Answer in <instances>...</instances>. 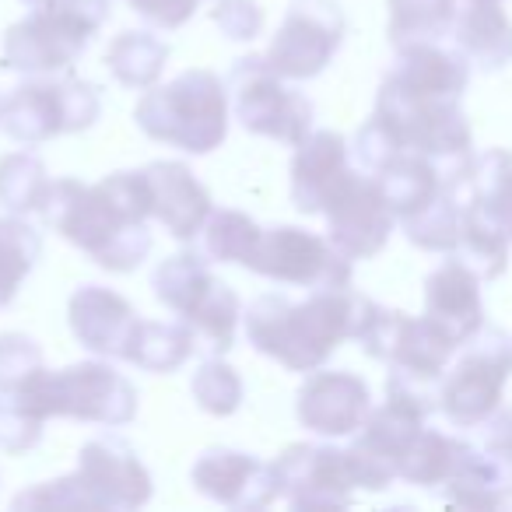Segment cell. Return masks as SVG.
Wrapping results in <instances>:
<instances>
[{
    "mask_svg": "<svg viewBox=\"0 0 512 512\" xmlns=\"http://www.w3.org/2000/svg\"><path fill=\"white\" fill-rule=\"evenodd\" d=\"M498 4H502V0H498Z\"/></svg>",
    "mask_w": 512,
    "mask_h": 512,
    "instance_id": "ee69618b",
    "label": "cell"
},
{
    "mask_svg": "<svg viewBox=\"0 0 512 512\" xmlns=\"http://www.w3.org/2000/svg\"><path fill=\"white\" fill-rule=\"evenodd\" d=\"M404 235L411 246L425 249V253H456V242H460V228H463V200L453 190H442L439 197L428 207H421L418 214L400 221Z\"/></svg>",
    "mask_w": 512,
    "mask_h": 512,
    "instance_id": "d6a6232c",
    "label": "cell"
},
{
    "mask_svg": "<svg viewBox=\"0 0 512 512\" xmlns=\"http://www.w3.org/2000/svg\"><path fill=\"white\" fill-rule=\"evenodd\" d=\"M264 228L256 225L246 211H235V207H214L207 225L200 228V253L211 260V264H246L249 253H253L256 239H260Z\"/></svg>",
    "mask_w": 512,
    "mask_h": 512,
    "instance_id": "836d02e7",
    "label": "cell"
},
{
    "mask_svg": "<svg viewBox=\"0 0 512 512\" xmlns=\"http://www.w3.org/2000/svg\"><path fill=\"white\" fill-rule=\"evenodd\" d=\"M211 4H214V0H211Z\"/></svg>",
    "mask_w": 512,
    "mask_h": 512,
    "instance_id": "f6af8a7d",
    "label": "cell"
},
{
    "mask_svg": "<svg viewBox=\"0 0 512 512\" xmlns=\"http://www.w3.org/2000/svg\"><path fill=\"white\" fill-rule=\"evenodd\" d=\"M200 4H204V0H127V8L134 11V15H141L148 25L165 29V32L183 29V25L197 15Z\"/></svg>",
    "mask_w": 512,
    "mask_h": 512,
    "instance_id": "ab89813d",
    "label": "cell"
},
{
    "mask_svg": "<svg viewBox=\"0 0 512 512\" xmlns=\"http://www.w3.org/2000/svg\"><path fill=\"white\" fill-rule=\"evenodd\" d=\"M22 4H29V8H36V4H46V0H22Z\"/></svg>",
    "mask_w": 512,
    "mask_h": 512,
    "instance_id": "7bdbcfd3",
    "label": "cell"
},
{
    "mask_svg": "<svg viewBox=\"0 0 512 512\" xmlns=\"http://www.w3.org/2000/svg\"><path fill=\"white\" fill-rule=\"evenodd\" d=\"M400 151H404V148H400V141L393 137V130L386 127L376 113H372L369 120L358 127L355 144H351V155H355L358 169L369 172V176H379V172H383L386 165L400 155Z\"/></svg>",
    "mask_w": 512,
    "mask_h": 512,
    "instance_id": "74e56055",
    "label": "cell"
},
{
    "mask_svg": "<svg viewBox=\"0 0 512 512\" xmlns=\"http://www.w3.org/2000/svg\"><path fill=\"white\" fill-rule=\"evenodd\" d=\"M11 404L43 425L50 418H71L85 425L123 428L137 418V386L116 372L109 358H95L57 372L43 369Z\"/></svg>",
    "mask_w": 512,
    "mask_h": 512,
    "instance_id": "5b68a950",
    "label": "cell"
},
{
    "mask_svg": "<svg viewBox=\"0 0 512 512\" xmlns=\"http://www.w3.org/2000/svg\"><path fill=\"white\" fill-rule=\"evenodd\" d=\"M512 376V337L484 327L460 348L439 383V411L456 428H481L502 407L505 383Z\"/></svg>",
    "mask_w": 512,
    "mask_h": 512,
    "instance_id": "8fae6325",
    "label": "cell"
},
{
    "mask_svg": "<svg viewBox=\"0 0 512 512\" xmlns=\"http://www.w3.org/2000/svg\"><path fill=\"white\" fill-rule=\"evenodd\" d=\"M102 116V95L85 78H32L0 99V130L18 144L81 134Z\"/></svg>",
    "mask_w": 512,
    "mask_h": 512,
    "instance_id": "ba28073f",
    "label": "cell"
},
{
    "mask_svg": "<svg viewBox=\"0 0 512 512\" xmlns=\"http://www.w3.org/2000/svg\"><path fill=\"white\" fill-rule=\"evenodd\" d=\"M190 393L197 400V407L211 418H228L242 407V397H246V386H242V376L221 358H204L197 372L190 379Z\"/></svg>",
    "mask_w": 512,
    "mask_h": 512,
    "instance_id": "d590c367",
    "label": "cell"
},
{
    "mask_svg": "<svg viewBox=\"0 0 512 512\" xmlns=\"http://www.w3.org/2000/svg\"><path fill=\"white\" fill-rule=\"evenodd\" d=\"M46 369L43 348L25 334H0V400H18L25 393V386Z\"/></svg>",
    "mask_w": 512,
    "mask_h": 512,
    "instance_id": "8d00e7d4",
    "label": "cell"
},
{
    "mask_svg": "<svg viewBox=\"0 0 512 512\" xmlns=\"http://www.w3.org/2000/svg\"><path fill=\"white\" fill-rule=\"evenodd\" d=\"M109 0H46L4 36L0 67L15 74L67 71L109 22Z\"/></svg>",
    "mask_w": 512,
    "mask_h": 512,
    "instance_id": "52a82bcc",
    "label": "cell"
},
{
    "mask_svg": "<svg viewBox=\"0 0 512 512\" xmlns=\"http://www.w3.org/2000/svg\"><path fill=\"white\" fill-rule=\"evenodd\" d=\"M376 302L355 288H316L302 302L267 292L242 313L246 341L288 372L323 369L344 341H358Z\"/></svg>",
    "mask_w": 512,
    "mask_h": 512,
    "instance_id": "7a4b0ae2",
    "label": "cell"
},
{
    "mask_svg": "<svg viewBox=\"0 0 512 512\" xmlns=\"http://www.w3.org/2000/svg\"><path fill=\"white\" fill-rule=\"evenodd\" d=\"M190 484L228 509H264L278 502V477L271 463L228 446L204 449L190 467Z\"/></svg>",
    "mask_w": 512,
    "mask_h": 512,
    "instance_id": "ac0fdd59",
    "label": "cell"
},
{
    "mask_svg": "<svg viewBox=\"0 0 512 512\" xmlns=\"http://www.w3.org/2000/svg\"><path fill=\"white\" fill-rule=\"evenodd\" d=\"M372 411L369 383L344 369H313L295 393V418L306 432L344 439L365 425Z\"/></svg>",
    "mask_w": 512,
    "mask_h": 512,
    "instance_id": "e0dca14e",
    "label": "cell"
},
{
    "mask_svg": "<svg viewBox=\"0 0 512 512\" xmlns=\"http://www.w3.org/2000/svg\"><path fill=\"white\" fill-rule=\"evenodd\" d=\"M386 81L400 85L404 92L421 95V99H463L470 85V60L460 50H449L439 43H411L397 46Z\"/></svg>",
    "mask_w": 512,
    "mask_h": 512,
    "instance_id": "603a6c76",
    "label": "cell"
},
{
    "mask_svg": "<svg viewBox=\"0 0 512 512\" xmlns=\"http://www.w3.org/2000/svg\"><path fill=\"white\" fill-rule=\"evenodd\" d=\"M376 116L393 130L404 151H421L442 172H456L474 158V134L456 99H421L383 78L376 95Z\"/></svg>",
    "mask_w": 512,
    "mask_h": 512,
    "instance_id": "30bf717a",
    "label": "cell"
},
{
    "mask_svg": "<svg viewBox=\"0 0 512 512\" xmlns=\"http://www.w3.org/2000/svg\"><path fill=\"white\" fill-rule=\"evenodd\" d=\"M509 249L512 239L495 214L484 211V207L463 204V228L453 253L456 260H463L481 281H495L509 267Z\"/></svg>",
    "mask_w": 512,
    "mask_h": 512,
    "instance_id": "83f0119b",
    "label": "cell"
},
{
    "mask_svg": "<svg viewBox=\"0 0 512 512\" xmlns=\"http://www.w3.org/2000/svg\"><path fill=\"white\" fill-rule=\"evenodd\" d=\"M50 183L43 158L32 151H11L0 158V204L8 207V214H39Z\"/></svg>",
    "mask_w": 512,
    "mask_h": 512,
    "instance_id": "e575fe53",
    "label": "cell"
},
{
    "mask_svg": "<svg viewBox=\"0 0 512 512\" xmlns=\"http://www.w3.org/2000/svg\"><path fill=\"white\" fill-rule=\"evenodd\" d=\"M376 179H379V186H383L397 221L418 214L421 207H428L446 190V172H442V165L432 162L428 155H421V151H400Z\"/></svg>",
    "mask_w": 512,
    "mask_h": 512,
    "instance_id": "484cf974",
    "label": "cell"
},
{
    "mask_svg": "<svg viewBox=\"0 0 512 512\" xmlns=\"http://www.w3.org/2000/svg\"><path fill=\"white\" fill-rule=\"evenodd\" d=\"M39 256H43V235L22 214L0 218V309L15 299L25 278L36 271Z\"/></svg>",
    "mask_w": 512,
    "mask_h": 512,
    "instance_id": "1f68e13d",
    "label": "cell"
},
{
    "mask_svg": "<svg viewBox=\"0 0 512 512\" xmlns=\"http://www.w3.org/2000/svg\"><path fill=\"white\" fill-rule=\"evenodd\" d=\"M207 264L211 260L204 253H193V249L172 253L155 267L151 288H155V299L190 327L197 355L221 358L235 348L242 302L235 288L214 278Z\"/></svg>",
    "mask_w": 512,
    "mask_h": 512,
    "instance_id": "8992f818",
    "label": "cell"
},
{
    "mask_svg": "<svg viewBox=\"0 0 512 512\" xmlns=\"http://www.w3.org/2000/svg\"><path fill=\"white\" fill-rule=\"evenodd\" d=\"M442 498L463 509H512V463L470 449L453 477L442 484Z\"/></svg>",
    "mask_w": 512,
    "mask_h": 512,
    "instance_id": "d4e9b609",
    "label": "cell"
},
{
    "mask_svg": "<svg viewBox=\"0 0 512 512\" xmlns=\"http://www.w3.org/2000/svg\"><path fill=\"white\" fill-rule=\"evenodd\" d=\"M151 498V474L120 435H95L81 446L74 474L36 484L15 498V509H141Z\"/></svg>",
    "mask_w": 512,
    "mask_h": 512,
    "instance_id": "3957f363",
    "label": "cell"
},
{
    "mask_svg": "<svg viewBox=\"0 0 512 512\" xmlns=\"http://www.w3.org/2000/svg\"><path fill=\"white\" fill-rule=\"evenodd\" d=\"M102 64L123 88L148 92L151 85H158L165 64H169V43L148 29H127L109 43Z\"/></svg>",
    "mask_w": 512,
    "mask_h": 512,
    "instance_id": "4316f807",
    "label": "cell"
},
{
    "mask_svg": "<svg viewBox=\"0 0 512 512\" xmlns=\"http://www.w3.org/2000/svg\"><path fill=\"white\" fill-rule=\"evenodd\" d=\"M425 316L439 323L456 344H467L484 330L481 278L463 260L449 256L425 278Z\"/></svg>",
    "mask_w": 512,
    "mask_h": 512,
    "instance_id": "44dd1931",
    "label": "cell"
},
{
    "mask_svg": "<svg viewBox=\"0 0 512 512\" xmlns=\"http://www.w3.org/2000/svg\"><path fill=\"white\" fill-rule=\"evenodd\" d=\"M228 102L246 134L271 137L281 144H302L313 134V102L281 78L264 53H249L232 64L228 74Z\"/></svg>",
    "mask_w": 512,
    "mask_h": 512,
    "instance_id": "9c48e42d",
    "label": "cell"
},
{
    "mask_svg": "<svg viewBox=\"0 0 512 512\" xmlns=\"http://www.w3.org/2000/svg\"><path fill=\"white\" fill-rule=\"evenodd\" d=\"M390 8V43L411 46V43H439L449 36L460 0H386Z\"/></svg>",
    "mask_w": 512,
    "mask_h": 512,
    "instance_id": "4dcf8cb0",
    "label": "cell"
},
{
    "mask_svg": "<svg viewBox=\"0 0 512 512\" xmlns=\"http://www.w3.org/2000/svg\"><path fill=\"white\" fill-rule=\"evenodd\" d=\"M228 85L214 71L193 67L169 81L151 85L134 106V123L144 137L169 144L186 155H211L228 137Z\"/></svg>",
    "mask_w": 512,
    "mask_h": 512,
    "instance_id": "277c9868",
    "label": "cell"
},
{
    "mask_svg": "<svg viewBox=\"0 0 512 512\" xmlns=\"http://www.w3.org/2000/svg\"><path fill=\"white\" fill-rule=\"evenodd\" d=\"M358 344L365 348V355L390 365L393 372L432 379V383H442L449 362L460 351V344L428 316H407L386 306H376Z\"/></svg>",
    "mask_w": 512,
    "mask_h": 512,
    "instance_id": "5bb4252c",
    "label": "cell"
},
{
    "mask_svg": "<svg viewBox=\"0 0 512 512\" xmlns=\"http://www.w3.org/2000/svg\"><path fill=\"white\" fill-rule=\"evenodd\" d=\"M197 351L193 334L183 320L162 323V320H141L130 344L127 365H137L144 372H155V376H169V372L183 369L190 362V355Z\"/></svg>",
    "mask_w": 512,
    "mask_h": 512,
    "instance_id": "f546056e",
    "label": "cell"
},
{
    "mask_svg": "<svg viewBox=\"0 0 512 512\" xmlns=\"http://www.w3.org/2000/svg\"><path fill=\"white\" fill-rule=\"evenodd\" d=\"M351 256H344L327 235L299 225H271L260 232L242 267L274 285L295 288H351Z\"/></svg>",
    "mask_w": 512,
    "mask_h": 512,
    "instance_id": "7c38bea8",
    "label": "cell"
},
{
    "mask_svg": "<svg viewBox=\"0 0 512 512\" xmlns=\"http://www.w3.org/2000/svg\"><path fill=\"white\" fill-rule=\"evenodd\" d=\"M67 323H71L74 341L95 358L127 362L130 344L141 327V313L113 288L81 285L67 302Z\"/></svg>",
    "mask_w": 512,
    "mask_h": 512,
    "instance_id": "d6986e66",
    "label": "cell"
},
{
    "mask_svg": "<svg viewBox=\"0 0 512 512\" xmlns=\"http://www.w3.org/2000/svg\"><path fill=\"white\" fill-rule=\"evenodd\" d=\"M151 186V218L179 242H193L214 211L207 186L193 176L183 162H151L144 165Z\"/></svg>",
    "mask_w": 512,
    "mask_h": 512,
    "instance_id": "ffe728a7",
    "label": "cell"
},
{
    "mask_svg": "<svg viewBox=\"0 0 512 512\" xmlns=\"http://www.w3.org/2000/svg\"><path fill=\"white\" fill-rule=\"evenodd\" d=\"M351 172V148L337 130H313L295 144L292 158V204L302 214H323L327 197Z\"/></svg>",
    "mask_w": 512,
    "mask_h": 512,
    "instance_id": "7402d4cb",
    "label": "cell"
},
{
    "mask_svg": "<svg viewBox=\"0 0 512 512\" xmlns=\"http://www.w3.org/2000/svg\"><path fill=\"white\" fill-rule=\"evenodd\" d=\"M39 218L109 274H134L151 253V186L144 169L113 172L92 186L53 179Z\"/></svg>",
    "mask_w": 512,
    "mask_h": 512,
    "instance_id": "6da1fadb",
    "label": "cell"
},
{
    "mask_svg": "<svg viewBox=\"0 0 512 512\" xmlns=\"http://www.w3.org/2000/svg\"><path fill=\"white\" fill-rule=\"evenodd\" d=\"M323 218H327V239L351 260H372L383 253L397 225V214L379 179L362 169H351L337 183V190L323 204Z\"/></svg>",
    "mask_w": 512,
    "mask_h": 512,
    "instance_id": "9a60e30c",
    "label": "cell"
},
{
    "mask_svg": "<svg viewBox=\"0 0 512 512\" xmlns=\"http://www.w3.org/2000/svg\"><path fill=\"white\" fill-rule=\"evenodd\" d=\"M470 449H474L470 442L425 425L400 456V481L414 484V488H442L460 470Z\"/></svg>",
    "mask_w": 512,
    "mask_h": 512,
    "instance_id": "f1b7e54d",
    "label": "cell"
},
{
    "mask_svg": "<svg viewBox=\"0 0 512 512\" xmlns=\"http://www.w3.org/2000/svg\"><path fill=\"white\" fill-rule=\"evenodd\" d=\"M484 453L512 463V411L498 407V411L484 421Z\"/></svg>",
    "mask_w": 512,
    "mask_h": 512,
    "instance_id": "60d3db41",
    "label": "cell"
},
{
    "mask_svg": "<svg viewBox=\"0 0 512 512\" xmlns=\"http://www.w3.org/2000/svg\"><path fill=\"white\" fill-rule=\"evenodd\" d=\"M271 467L278 477V498H285L292 509H344L358 491L348 453L334 446L295 442Z\"/></svg>",
    "mask_w": 512,
    "mask_h": 512,
    "instance_id": "2e32d148",
    "label": "cell"
},
{
    "mask_svg": "<svg viewBox=\"0 0 512 512\" xmlns=\"http://www.w3.org/2000/svg\"><path fill=\"white\" fill-rule=\"evenodd\" d=\"M449 39L470 67L502 71L512 64V18L498 8V0H460Z\"/></svg>",
    "mask_w": 512,
    "mask_h": 512,
    "instance_id": "cb8c5ba5",
    "label": "cell"
},
{
    "mask_svg": "<svg viewBox=\"0 0 512 512\" xmlns=\"http://www.w3.org/2000/svg\"><path fill=\"white\" fill-rule=\"evenodd\" d=\"M495 218L502 221V228L509 232V239H512V190L502 197V204H498V211H495Z\"/></svg>",
    "mask_w": 512,
    "mask_h": 512,
    "instance_id": "b9f144b4",
    "label": "cell"
},
{
    "mask_svg": "<svg viewBox=\"0 0 512 512\" xmlns=\"http://www.w3.org/2000/svg\"><path fill=\"white\" fill-rule=\"evenodd\" d=\"M344 32L348 18L337 0H292L264 57L281 78L313 81L337 57Z\"/></svg>",
    "mask_w": 512,
    "mask_h": 512,
    "instance_id": "4fadbf2b",
    "label": "cell"
},
{
    "mask_svg": "<svg viewBox=\"0 0 512 512\" xmlns=\"http://www.w3.org/2000/svg\"><path fill=\"white\" fill-rule=\"evenodd\" d=\"M211 22L232 43H253L264 29V8L256 0H214Z\"/></svg>",
    "mask_w": 512,
    "mask_h": 512,
    "instance_id": "f35d334b",
    "label": "cell"
}]
</instances>
